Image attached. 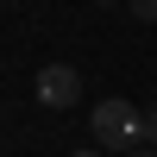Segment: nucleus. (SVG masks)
<instances>
[{"instance_id":"1","label":"nucleus","mask_w":157,"mask_h":157,"mask_svg":"<svg viewBox=\"0 0 157 157\" xmlns=\"http://www.w3.org/2000/svg\"><path fill=\"white\" fill-rule=\"evenodd\" d=\"M94 138H101V151H138V138H145V113L132 107V101H120V94H107V101H94Z\"/></svg>"},{"instance_id":"6","label":"nucleus","mask_w":157,"mask_h":157,"mask_svg":"<svg viewBox=\"0 0 157 157\" xmlns=\"http://www.w3.org/2000/svg\"><path fill=\"white\" fill-rule=\"evenodd\" d=\"M126 157H157V151H126Z\"/></svg>"},{"instance_id":"3","label":"nucleus","mask_w":157,"mask_h":157,"mask_svg":"<svg viewBox=\"0 0 157 157\" xmlns=\"http://www.w3.org/2000/svg\"><path fill=\"white\" fill-rule=\"evenodd\" d=\"M126 6H132V13H138L145 25H157V0H126Z\"/></svg>"},{"instance_id":"2","label":"nucleus","mask_w":157,"mask_h":157,"mask_svg":"<svg viewBox=\"0 0 157 157\" xmlns=\"http://www.w3.org/2000/svg\"><path fill=\"white\" fill-rule=\"evenodd\" d=\"M75 101H82V75H75L69 63H44V69H38V107L63 113V107H75Z\"/></svg>"},{"instance_id":"7","label":"nucleus","mask_w":157,"mask_h":157,"mask_svg":"<svg viewBox=\"0 0 157 157\" xmlns=\"http://www.w3.org/2000/svg\"><path fill=\"white\" fill-rule=\"evenodd\" d=\"M94 6H113V0H94Z\"/></svg>"},{"instance_id":"4","label":"nucleus","mask_w":157,"mask_h":157,"mask_svg":"<svg viewBox=\"0 0 157 157\" xmlns=\"http://www.w3.org/2000/svg\"><path fill=\"white\" fill-rule=\"evenodd\" d=\"M145 138L157 145V107H145Z\"/></svg>"},{"instance_id":"5","label":"nucleus","mask_w":157,"mask_h":157,"mask_svg":"<svg viewBox=\"0 0 157 157\" xmlns=\"http://www.w3.org/2000/svg\"><path fill=\"white\" fill-rule=\"evenodd\" d=\"M69 157H101V151H69Z\"/></svg>"}]
</instances>
